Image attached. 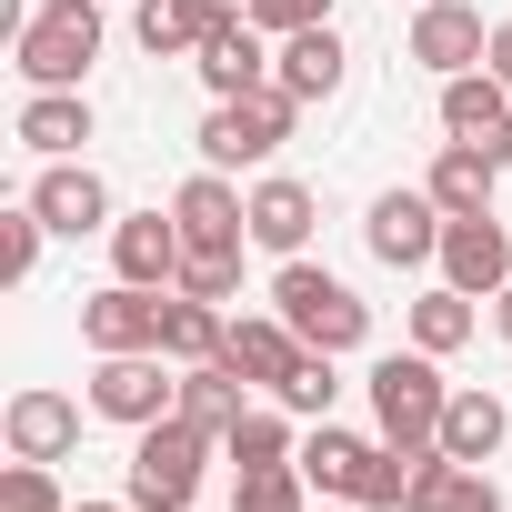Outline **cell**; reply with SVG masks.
Segmentation results:
<instances>
[{
  "mask_svg": "<svg viewBox=\"0 0 512 512\" xmlns=\"http://www.w3.org/2000/svg\"><path fill=\"white\" fill-rule=\"evenodd\" d=\"M322 512H362V502H322Z\"/></svg>",
  "mask_w": 512,
  "mask_h": 512,
  "instance_id": "obj_39",
  "label": "cell"
},
{
  "mask_svg": "<svg viewBox=\"0 0 512 512\" xmlns=\"http://www.w3.org/2000/svg\"><path fill=\"white\" fill-rule=\"evenodd\" d=\"M492 81H502V91H512V21H502V31H492Z\"/></svg>",
  "mask_w": 512,
  "mask_h": 512,
  "instance_id": "obj_36",
  "label": "cell"
},
{
  "mask_svg": "<svg viewBox=\"0 0 512 512\" xmlns=\"http://www.w3.org/2000/svg\"><path fill=\"white\" fill-rule=\"evenodd\" d=\"M442 402H452V392H442V372H432V352H422V342L372 362V422H382V442H392V452H412V462H422V452H442Z\"/></svg>",
  "mask_w": 512,
  "mask_h": 512,
  "instance_id": "obj_2",
  "label": "cell"
},
{
  "mask_svg": "<svg viewBox=\"0 0 512 512\" xmlns=\"http://www.w3.org/2000/svg\"><path fill=\"white\" fill-rule=\"evenodd\" d=\"M0 512H71V502H61L51 462H11V472H0Z\"/></svg>",
  "mask_w": 512,
  "mask_h": 512,
  "instance_id": "obj_34",
  "label": "cell"
},
{
  "mask_svg": "<svg viewBox=\"0 0 512 512\" xmlns=\"http://www.w3.org/2000/svg\"><path fill=\"white\" fill-rule=\"evenodd\" d=\"M201 462H211V432L181 422V412H161V422L131 442V502H141V512H191Z\"/></svg>",
  "mask_w": 512,
  "mask_h": 512,
  "instance_id": "obj_5",
  "label": "cell"
},
{
  "mask_svg": "<svg viewBox=\"0 0 512 512\" xmlns=\"http://www.w3.org/2000/svg\"><path fill=\"white\" fill-rule=\"evenodd\" d=\"M41 231H51V221H41L31 201L0 211V282H31V272H41Z\"/></svg>",
  "mask_w": 512,
  "mask_h": 512,
  "instance_id": "obj_30",
  "label": "cell"
},
{
  "mask_svg": "<svg viewBox=\"0 0 512 512\" xmlns=\"http://www.w3.org/2000/svg\"><path fill=\"white\" fill-rule=\"evenodd\" d=\"M412 342H422L432 362H442V352H462V342H472V292H452V282H442V292H422V302H412Z\"/></svg>",
  "mask_w": 512,
  "mask_h": 512,
  "instance_id": "obj_29",
  "label": "cell"
},
{
  "mask_svg": "<svg viewBox=\"0 0 512 512\" xmlns=\"http://www.w3.org/2000/svg\"><path fill=\"white\" fill-rule=\"evenodd\" d=\"M342 61H352V51H342V31L322 21V31H292V41H282L272 81H282L292 101H332V91H342Z\"/></svg>",
  "mask_w": 512,
  "mask_h": 512,
  "instance_id": "obj_21",
  "label": "cell"
},
{
  "mask_svg": "<svg viewBox=\"0 0 512 512\" xmlns=\"http://www.w3.org/2000/svg\"><path fill=\"white\" fill-rule=\"evenodd\" d=\"M502 432H512L502 392H452V402H442V452H452V462H492Z\"/></svg>",
  "mask_w": 512,
  "mask_h": 512,
  "instance_id": "obj_24",
  "label": "cell"
},
{
  "mask_svg": "<svg viewBox=\"0 0 512 512\" xmlns=\"http://www.w3.org/2000/svg\"><path fill=\"white\" fill-rule=\"evenodd\" d=\"M412 61L422 71H472V61H492V31H482V11L472 0H422V21H412Z\"/></svg>",
  "mask_w": 512,
  "mask_h": 512,
  "instance_id": "obj_15",
  "label": "cell"
},
{
  "mask_svg": "<svg viewBox=\"0 0 512 512\" xmlns=\"http://www.w3.org/2000/svg\"><path fill=\"white\" fill-rule=\"evenodd\" d=\"M332 392H342V382H332V352H302V372H292L272 402H282V412H302V422H332Z\"/></svg>",
  "mask_w": 512,
  "mask_h": 512,
  "instance_id": "obj_31",
  "label": "cell"
},
{
  "mask_svg": "<svg viewBox=\"0 0 512 512\" xmlns=\"http://www.w3.org/2000/svg\"><path fill=\"white\" fill-rule=\"evenodd\" d=\"M31 211H41L51 231H71V241H81V231H111V181H101L91 161H51V171L31 181Z\"/></svg>",
  "mask_w": 512,
  "mask_h": 512,
  "instance_id": "obj_16",
  "label": "cell"
},
{
  "mask_svg": "<svg viewBox=\"0 0 512 512\" xmlns=\"http://www.w3.org/2000/svg\"><path fill=\"white\" fill-rule=\"evenodd\" d=\"M292 91L282 81H262V91H231V101H211V121H201V161L211 171H241V161H272L282 141H292Z\"/></svg>",
  "mask_w": 512,
  "mask_h": 512,
  "instance_id": "obj_6",
  "label": "cell"
},
{
  "mask_svg": "<svg viewBox=\"0 0 512 512\" xmlns=\"http://www.w3.org/2000/svg\"><path fill=\"white\" fill-rule=\"evenodd\" d=\"M221 21H241V0H141V11H131V31H141L151 61H201V41Z\"/></svg>",
  "mask_w": 512,
  "mask_h": 512,
  "instance_id": "obj_13",
  "label": "cell"
},
{
  "mask_svg": "<svg viewBox=\"0 0 512 512\" xmlns=\"http://www.w3.org/2000/svg\"><path fill=\"white\" fill-rule=\"evenodd\" d=\"M302 352H312V342H302L282 312H251V322H231V342H221V362H231L241 382H262V392H282V382L302 372Z\"/></svg>",
  "mask_w": 512,
  "mask_h": 512,
  "instance_id": "obj_18",
  "label": "cell"
},
{
  "mask_svg": "<svg viewBox=\"0 0 512 512\" xmlns=\"http://www.w3.org/2000/svg\"><path fill=\"white\" fill-rule=\"evenodd\" d=\"M492 181H502V161H482L472 141H452V151L432 161V181H422V191H432V201L462 221V211H492Z\"/></svg>",
  "mask_w": 512,
  "mask_h": 512,
  "instance_id": "obj_26",
  "label": "cell"
},
{
  "mask_svg": "<svg viewBox=\"0 0 512 512\" xmlns=\"http://www.w3.org/2000/svg\"><path fill=\"white\" fill-rule=\"evenodd\" d=\"M21 141H31L41 161H71V151L91 141V101H81V91H31V101H21Z\"/></svg>",
  "mask_w": 512,
  "mask_h": 512,
  "instance_id": "obj_22",
  "label": "cell"
},
{
  "mask_svg": "<svg viewBox=\"0 0 512 512\" xmlns=\"http://www.w3.org/2000/svg\"><path fill=\"white\" fill-rule=\"evenodd\" d=\"M221 342H231L221 302H191V292H171V312H161V352H171V362H221Z\"/></svg>",
  "mask_w": 512,
  "mask_h": 512,
  "instance_id": "obj_27",
  "label": "cell"
},
{
  "mask_svg": "<svg viewBox=\"0 0 512 512\" xmlns=\"http://www.w3.org/2000/svg\"><path fill=\"white\" fill-rule=\"evenodd\" d=\"M231 512H312L302 502V462H272V472H241V502Z\"/></svg>",
  "mask_w": 512,
  "mask_h": 512,
  "instance_id": "obj_33",
  "label": "cell"
},
{
  "mask_svg": "<svg viewBox=\"0 0 512 512\" xmlns=\"http://www.w3.org/2000/svg\"><path fill=\"white\" fill-rule=\"evenodd\" d=\"M21 81L31 91H81V71L101 61V0H41L21 21Z\"/></svg>",
  "mask_w": 512,
  "mask_h": 512,
  "instance_id": "obj_4",
  "label": "cell"
},
{
  "mask_svg": "<svg viewBox=\"0 0 512 512\" xmlns=\"http://www.w3.org/2000/svg\"><path fill=\"white\" fill-rule=\"evenodd\" d=\"M251 241L282 251V262H302V241H312V191H302V181H262V191H251Z\"/></svg>",
  "mask_w": 512,
  "mask_h": 512,
  "instance_id": "obj_25",
  "label": "cell"
},
{
  "mask_svg": "<svg viewBox=\"0 0 512 512\" xmlns=\"http://www.w3.org/2000/svg\"><path fill=\"white\" fill-rule=\"evenodd\" d=\"M262 41H272V31L251 21V11H241V21H221V31L201 41V61H191V71H201V91H211V101L262 91V81H272V51H262Z\"/></svg>",
  "mask_w": 512,
  "mask_h": 512,
  "instance_id": "obj_17",
  "label": "cell"
},
{
  "mask_svg": "<svg viewBox=\"0 0 512 512\" xmlns=\"http://www.w3.org/2000/svg\"><path fill=\"white\" fill-rule=\"evenodd\" d=\"M272 312L312 342V352H362L372 342V302L352 292V282H332V272H312V262H282V282H272Z\"/></svg>",
  "mask_w": 512,
  "mask_h": 512,
  "instance_id": "obj_3",
  "label": "cell"
},
{
  "mask_svg": "<svg viewBox=\"0 0 512 512\" xmlns=\"http://www.w3.org/2000/svg\"><path fill=\"white\" fill-rule=\"evenodd\" d=\"M171 292H191V302H231L241 292V251H181V282Z\"/></svg>",
  "mask_w": 512,
  "mask_h": 512,
  "instance_id": "obj_32",
  "label": "cell"
},
{
  "mask_svg": "<svg viewBox=\"0 0 512 512\" xmlns=\"http://www.w3.org/2000/svg\"><path fill=\"white\" fill-rule=\"evenodd\" d=\"M0 432H11V462H61V452L81 442V402H61V392H11Z\"/></svg>",
  "mask_w": 512,
  "mask_h": 512,
  "instance_id": "obj_19",
  "label": "cell"
},
{
  "mask_svg": "<svg viewBox=\"0 0 512 512\" xmlns=\"http://www.w3.org/2000/svg\"><path fill=\"white\" fill-rule=\"evenodd\" d=\"M442 131L512 171V91H502L492 71H452V81H442Z\"/></svg>",
  "mask_w": 512,
  "mask_h": 512,
  "instance_id": "obj_8",
  "label": "cell"
},
{
  "mask_svg": "<svg viewBox=\"0 0 512 512\" xmlns=\"http://www.w3.org/2000/svg\"><path fill=\"white\" fill-rule=\"evenodd\" d=\"M171 221H181L191 251H241V241H251V201H241L221 171H191V181L171 191Z\"/></svg>",
  "mask_w": 512,
  "mask_h": 512,
  "instance_id": "obj_12",
  "label": "cell"
},
{
  "mask_svg": "<svg viewBox=\"0 0 512 512\" xmlns=\"http://www.w3.org/2000/svg\"><path fill=\"white\" fill-rule=\"evenodd\" d=\"M161 312H171V292L111 282V292L81 302V342H91V352H161Z\"/></svg>",
  "mask_w": 512,
  "mask_h": 512,
  "instance_id": "obj_11",
  "label": "cell"
},
{
  "mask_svg": "<svg viewBox=\"0 0 512 512\" xmlns=\"http://www.w3.org/2000/svg\"><path fill=\"white\" fill-rule=\"evenodd\" d=\"M442 221H452V211H442L432 191H382L372 221H362V241L382 251L392 272H412V262H442Z\"/></svg>",
  "mask_w": 512,
  "mask_h": 512,
  "instance_id": "obj_10",
  "label": "cell"
},
{
  "mask_svg": "<svg viewBox=\"0 0 512 512\" xmlns=\"http://www.w3.org/2000/svg\"><path fill=\"white\" fill-rule=\"evenodd\" d=\"M221 452H231V472H272V462H302V442H292V412H241V422L221 432Z\"/></svg>",
  "mask_w": 512,
  "mask_h": 512,
  "instance_id": "obj_28",
  "label": "cell"
},
{
  "mask_svg": "<svg viewBox=\"0 0 512 512\" xmlns=\"http://www.w3.org/2000/svg\"><path fill=\"white\" fill-rule=\"evenodd\" d=\"M181 221H161V211H131V221H111V272L121 282H141V292H171L181 282Z\"/></svg>",
  "mask_w": 512,
  "mask_h": 512,
  "instance_id": "obj_14",
  "label": "cell"
},
{
  "mask_svg": "<svg viewBox=\"0 0 512 512\" xmlns=\"http://www.w3.org/2000/svg\"><path fill=\"white\" fill-rule=\"evenodd\" d=\"M91 412L151 432L161 412H181V372H161V352H101V372H91Z\"/></svg>",
  "mask_w": 512,
  "mask_h": 512,
  "instance_id": "obj_7",
  "label": "cell"
},
{
  "mask_svg": "<svg viewBox=\"0 0 512 512\" xmlns=\"http://www.w3.org/2000/svg\"><path fill=\"white\" fill-rule=\"evenodd\" d=\"M442 282H452V292H472V302H492V292L512 282V231H502L492 211L442 221Z\"/></svg>",
  "mask_w": 512,
  "mask_h": 512,
  "instance_id": "obj_9",
  "label": "cell"
},
{
  "mask_svg": "<svg viewBox=\"0 0 512 512\" xmlns=\"http://www.w3.org/2000/svg\"><path fill=\"white\" fill-rule=\"evenodd\" d=\"M492 322H502V342H512V282H502V292H492Z\"/></svg>",
  "mask_w": 512,
  "mask_h": 512,
  "instance_id": "obj_37",
  "label": "cell"
},
{
  "mask_svg": "<svg viewBox=\"0 0 512 512\" xmlns=\"http://www.w3.org/2000/svg\"><path fill=\"white\" fill-rule=\"evenodd\" d=\"M71 512H141V502H131V492H121V502H71Z\"/></svg>",
  "mask_w": 512,
  "mask_h": 512,
  "instance_id": "obj_38",
  "label": "cell"
},
{
  "mask_svg": "<svg viewBox=\"0 0 512 512\" xmlns=\"http://www.w3.org/2000/svg\"><path fill=\"white\" fill-rule=\"evenodd\" d=\"M241 392H251V382H241L231 362H181V422H201L211 442H221V432H231V422L251 412Z\"/></svg>",
  "mask_w": 512,
  "mask_h": 512,
  "instance_id": "obj_23",
  "label": "cell"
},
{
  "mask_svg": "<svg viewBox=\"0 0 512 512\" xmlns=\"http://www.w3.org/2000/svg\"><path fill=\"white\" fill-rule=\"evenodd\" d=\"M402 512H502V482L482 462H452V452H422L412 462V502Z\"/></svg>",
  "mask_w": 512,
  "mask_h": 512,
  "instance_id": "obj_20",
  "label": "cell"
},
{
  "mask_svg": "<svg viewBox=\"0 0 512 512\" xmlns=\"http://www.w3.org/2000/svg\"><path fill=\"white\" fill-rule=\"evenodd\" d=\"M302 482L312 492H332V502H362V512H382V502H412V452H392V442H362V432H312L302 442Z\"/></svg>",
  "mask_w": 512,
  "mask_h": 512,
  "instance_id": "obj_1",
  "label": "cell"
},
{
  "mask_svg": "<svg viewBox=\"0 0 512 512\" xmlns=\"http://www.w3.org/2000/svg\"><path fill=\"white\" fill-rule=\"evenodd\" d=\"M241 11L262 21L272 41H292V31H322V21H332V0H241Z\"/></svg>",
  "mask_w": 512,
  "mask_h": 512,
  "instance_id": "obj_35",
  "label": "cell"
}]
</instances>
